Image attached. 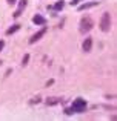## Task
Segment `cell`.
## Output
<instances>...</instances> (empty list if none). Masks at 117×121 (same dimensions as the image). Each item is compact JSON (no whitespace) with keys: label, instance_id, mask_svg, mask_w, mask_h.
<instances>
[{"label":"cell","instance_id":"obj_1","mask_svg":"<svg viewBox=\"0 0 117 121\" xmlns=\"http://www.w3.org/2000/svg\"><path fill=\"white\" fill-rule=\"evenodd\" d=\"M93 26H94V22L91 20L89 17H83L80 20V28H79V29H80L82 34H85V32H89Z\"/></svg>","mask_w":117,"mask_h":121},{"label":"cell","instance_id":"obj_12","mask_svg":"<svg viewBox=\"0 0 117 121\" xmlns=\"http://www.w3.org/2000/svg\"><path fill=\"white\" fill-rule=\"evenodd\" d=\"M28 60H29V54H26V55L23 57V61H22V65L26 66V65H28Z\"/></svg>","mask_w":117,"mask_h":121},{"label":"cell","instance_id":"obj_7","mask_svg":"<svg viewBox=\"0 0 117 121\" xmlns=\"http://www.w3.org/2000/svg\"><path fill=\"white\" fill-rule=\"evenodd\" d=\"M33 22H34V23H36V25H45V17H42V15H34V17H33Z\"/></svg>","mask_w":117,"mask_h":121},{"label":"cell","instance_id":"obj_4","mask_svg":"<svg viewBox=\"0 0 117 121\" xmlns=\"http://www.w3.org/2000/svg\"><path fill=\"white\" fill-rule=\"evenodd\" d=\"M45 34H46V28H43V29H40L37 34H34V35L31 37V39H29V43H31V44H33V43H36V41H37V40H40L43 35H45Z\"/></svg>","mask_w":117,"mask_h":121},{"label":"cell","instance_id":"obj_2","mask_svg":"<svg viewBox=\"0 0 117 121\" xmlns=\"http://www.w3.org/2000/svg\"><path fill=\"white\" fill-rule=\"evenodd\" d=\"M109 28H111V17H109L108 12H105V14L102 15V20H100V29H102L103 32H108Z\"/></svg>","mask_w":117,"mask_h":121},{"label":"cell","instance_id":"obj_6","mask_svg":"<svg viewBox=\"0 0 117 121\" xmlns=\"http://www.w3.org/2000/svg\"><path fill=\"white\" fill-rule=\"evenodd\" d=\"M91 48H93V39H85V41H83V51H85V52H89Z\"/></svg>","mask_w":117,"mask_h":121},{"label":"cell","instance_id":"obj_5","mask_svg":"<svg viewBox=\"0 0 117 121\" xmlns=\"http://www.w3.org/2000/svg\"><path fill=\"white\" fill-rule=\"evenodd\" d=\"M25 6H26V0H20V3H19V9L14 12V17H15V18H17L19 15L22 14V11L25 9Z\"/></svg>","mask_w":117,"mask_h":121},{"label":"cell","instance_id":"obj_10","mask_svg":"<svg viewBox=\"0 0 117 121\" xmlns=\"http://www.w3.org/2000/svg\"><path fill=\"white\" fill-rule=\"evenodd\" d=\"M63 5H65V3H63V2H62V0H60V2H57V3H56V6H54V9H57V11H59V9H62V8H63Z\"/></svg>","mask_w":117,"mask_h":121},{"label":"cell","instance_id":"obj_14","mask_svg":"<svg viewBox=\"0 0 117 121\" xmlns=\"http://www.w3.org/2000/svg\"><path fill=\"white\" fill-rule=\"evenodd\" d=\"M3 46H5V41H3V40H0V51L3 49Z\"/></svg>","mask_w":117,"mask_h":121},{"label":"cell","instance_id":"obj_8","mask_svg":"<svg viewBox=\"0 0 117 121\" xmlns=\"http://www.w3.org/2000/svg\"><path fill=\"white\" fill-rule=\"evenodd\" d=\"M97 2H93V3H85V5H80L79 6V11H83V9H88V8H93V6H96Z\"/></svg>","mask_w":117,"mask_h":121},{"label":"cell","instance_id":"obj_13","mask_svg":"<svg viewBox=\"0 0 117 121\" xmlns=\"http://www.w3.org/2000/svg\"><path fill=\"white\" fill-rule=\"evenodd\" d=\"M65 113H66V115H71V113H74V110H72V107H71V109H66V110H65Z\"/></svg>","mask_w":117,"mask_h":121},{"label":"cell","instance_id":"obj_16","mask_svg":"<svg viewBox=\"0 0 117 121\" xmlns=\"http://www.w3.org/2000/svg\"><path fill=\"white\" fill-rule=\"evenodd\" d=\"M79 2H82V0H72V2H71V3H72V5H77V3H79Z\"/></svg>","mask_w":117,"mask_h":121},{"label":"cell","instance_id":"obj_11","mask_svg":"<svg viewBox=\"0 0 117 121\" xmlns=\"http://www.w3.org/2000/svg\"><path fill=\"white\" fill-rule=\"evenodd\" d=\"M46 103H48V104H57V103H59V100H57V98H49Z\"/></svg>","mask_w":117,"mask_h":121},{"label":"cell","instance_id":"obj_15","mask_svg":"<svg viewBox=\"0 0 117 121\" xmlns=\"http://www.w3.org/2000/svg\"><path fill=\"white\" fill-rule=\"evenodd\" d=\"M6 2H8L9 5H14V3H15V0H6Z\"/></svg>","mask_w":117,"mask_h":121},{"label":"cell","instance_id":"obj_3","mask_svg":"<svg viewBox=\"0 0 117 121\" xmlns=\"http://www.w3.org/2000/svg\"><path fill=\"white\" fill-rule=\"evenodd\" d=\"M85 107H86V101L85 100H82V98H77V100L72 103V110L74 112H83L85 110Z\"/></svg>","mask_w":117,"mask_h":121},{"label":"cell","instance_id":"obj_9","mask_svg":"<svg viewBox=\"0 0 117 121\" xmlns=\"http://www.w3.org/2000/svg\"><path fill=\"white\" fill-rule=\"evenodd\" d=\"M19 28H20V25H14V26H12V28H9V29L6 31V35H11V34L17 32V31H19Z\"/></svg>","mask_w":117,"mask_h":121}]
</instances>
